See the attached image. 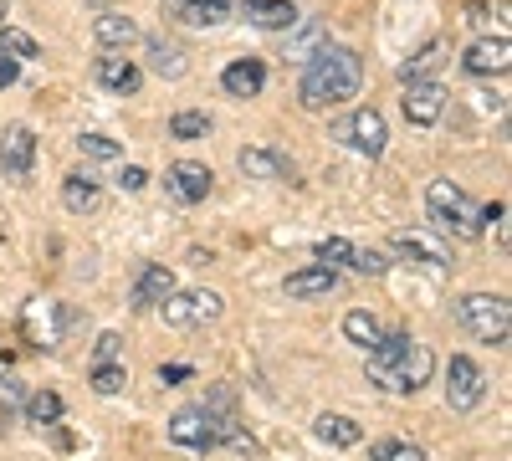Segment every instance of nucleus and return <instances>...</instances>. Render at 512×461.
<instances>
[{
	"instance_id": "obj_24",
	"label": "nucleus",
	"mask_w": 512,
	"mask_h": 461,
	"mask_svg": "<svg viewBox=\"0 0 512 461\" xmlns=\"http://www.w3.org/2000/svg\"><path fill=\"white\" fill-rule=\"evenodd\" d=\"M236 0H180V21L185 26H221L231 16Z\"/></svg>"
},
{
	"instance_id": "obj_13",
	"label": "nucleus",
	"mask_w": 512,
	"mask_h": 461,
	"mask_svg": "<svg viewBox=\"0 0 512 461\" xmlns=\"http://www.w3.org/2000/svg\"><path fill=\"white\" fill-rule=\"evenodd\" d=\"M236 164H241L246 180H287V185L297 180V164L282 149H241Z\"/></svg>"
},
{
	"instance_id": "obj_28",
	"label": "nucleus",
	"mask_w": 512,
	"mask_h": 461,
	"mask_svg": "<svg viewBox=\"0 0 512 461\" xmlns=\"http://www.w3.org/2000/svg\"><path fill=\"white\" fill-rule=\"evenodd\" d=\"M21 405H26V421H31V426L62 421V395H52V390H36V395H26Z\"/></svg>"
},
{
	"instance_id": "obj_34",
	"label": "nucleus",
	"mask_w": 512,
	"mask_h": 461,
	"mask_svg": "<svg viewBox=\"0 0 512 461\" xmlns=\"http://www.w3.org/2000/svg\"><path fill=\"white\" fill-rule=\"evenodd\" d=\"M349 267L364 272V277H384V272H390V262H384L379 251H359V246H354V262H349Z\"/></svg>"
},
{
	"instance_id": "obj_39",
	"label": "nucleus",
	"mask_w": 512,
	"mask_h": 461,
	"mask_svg": "<svg viewBox=\"0 0 512 461\" xmlns=\"http://www.w3.org/2000/svg\"><path fill=\"white\" fill-rule=\"evenodd\" d=\"M159 380H164V385H180V380H190V364H164V369H159Z\"/></svg>"
},
{
	"instance_id": "obj_21",
	"label": "nucleus",
	"mask_w": 512,
	"mask_h": 461,
	"mask_svg": "<svg viewBox=\"0 0 512 461\" xmlns=\"http://www.w3.org/2000/svg\"><path fill=\"white\" fill-rule=\"evenodd\" d=\"M93 36H98L103 52H123V47H134V41H139V26L128 21V16H113V11H108V16H98Z\"/></svg>"
},
{
	"instance_id": "obj_27",
	"label": "nucleus",
	"mask_w": 512,
	"mask_h": 461,
	"mask_svg": "<svg viewBox=\"0 0 512 461\" xmlns=\"http://www.w3.org/2000/svg\"><path fill=\"white\" fill-rule=\"evenodd\" d=\"M344 333H349V344H359V349L369 354V349L379 344V333H384V328H379V318H374V313H364V308H354V313L344 318Z\"/></svg>"
},
{
	"instance_id": "obj_5",
	"label": "nucleus",
	"mask_w": 512,
	"mask_h": 461,
	"mask_svg": "<svg viewBox=\"0 0 512 461\" xmlns=\"http://www.w3.org/2000/svg\"><path fill=\"white\" fill-rule=\"evenodd\" d=\"M333 139L349 144V149L364 154V159H379L384 144H390V129H384V113H379V108H354L344 123H333Z\"/></svg>"
},
{
	"instance_id": "obj_31",
	"label": "nucleus",
	"mask_w": 512,
	"mask_h": 461,
	"mask_svg": "<svg viewBox=\"0 0 512 461\" xmlns=\"http://www.w3.org/2000/svg\"><path fill=\"white\" fill-rule=\"evenodd\" d=\"M77 149L88 154V159H98V164L123 159V144H118V139H108V134H82V139H77Z\"/></svg>"
},
{
	"instance_id": "obj_30",
	"label": "nucleus",
	"mask_w": 512,
	"mask_h": 461,
	"mask_svg": "<svg viewBox=\"0 0 512 461\" xmlns=\"http://www.w3.org/2000/svg\"><path fill=\"white\" fill-rule=\"evenodd\" d=\"M0 52H11L16 62H31V57H41V41L16 31V26H0Z\"/></svg>"
},
{
	"instance_id": "obj_37",
	"label": "nucleus",
	"mask_w": 512,
	"mask_h": 461,
	"mask_svg": "<svg viewBox=\"0 0 512 461\" xmlns=\"http://www.w3.org/2000/svg\"><path fill=\"white\" fill-rule=\"evenodd\" d=\"M0 400H6V405H21V400H26V385L16 380V374H6V380H0Z\"/></svg>"
},
{
	"instance_id": "obj_10",
	"label": "nucleus",
	"mask_w": 512,
	"mask_h": 461,
	"mask_svg": "<svg viewBox=\"0 0 512 461\" xmlns=\"http://www.w3.org/2000/svg\"><path fill=\"white\" fill-rule=\"evenodd\" d=\"M390 246H395V257L420 262V267H431V272H446V267H451V251H446L436 236H425V231H395Z\"/></svg>"
},
{
	"instance_id": "obj_33",
	"label": "nucleus",
	"mask_w": 512,
	"mask_h": 461,
	"mask_svg": "<svg viewBox=\"0 0 512 461\" xmlns=\"http://www.w3.org/2000/svg\"><path fill=\"white\" fill-rule=\"evenodd\" d=\"M318 262H323V267H349V262H354V241L323 236V241H318Z\"/></svg>"
},
{
	"instance_id": "obj_22",
	"label": "nucleus",
	"mask_w": 512,
	"mask_h": 461,
	"mask_svg": "<svg viewBox=\"0 0 512 461\" xmlns=\"http://www.w3.org/2000/svg\"><path fill=\"white\" fill-rule=\"evenodd\" d=\"M98 180L93 175H67L62 180V205H67V211L72 216H88V211H98Z\"/></svg>"
},
{
	"instance_id": "obj_7",
	"label": "nucleus",
	"mask_w": 512,
	"mask_h": 461,
	"mask_svg": "<svg viewBox=\"0 0 512 461\" xmlns=\"http://www.w3.org/2000/svg\"><path fill=\"white\" fill-rule=\"evenodd\" d=\"M405 118L415 123V129H436L441 113H446V88L431 77H420V82H405V98H400Z\"/></svg>"
},
{
	"instance_id": "obj_12",
	"label": "nucleus",
	"mask_w": 512,
	"mask_h": 461,
	"mask_svg": "<svg viewBox=\"0 0 512 461\" xmlns=\"http://www.w3.org/2000/svg\"><path fill=\"white\" fill-rule=\"evenodd\" d=\"M169 292H175V272H169L164 262H144L139 267V277H134V292H128V303H134L139 313H149V308H159Z\"/></svg>"
},
{
	"instance_id": "obj_11",
	"label": "nucleus",
	"mask_w": 512,
	"mask_h": 461,
	"mask_svg": "<svg viewBox=\"0 0 512 461\" xmlns=\"http://www.w3.org/2000/svg\"><path fill=\"white\" fill-rule=\"evenodd\" d=\"M461 67L472 72V77H502L507 67H512V41L507 36H482V41H472L466 47V57H461Z\"/></svg>"
},
{
	"instance_id": "obj_4",
	"label": "nucleus",
	"mask_w": 512,
	"mask_h": 461,
	"mask_svg": "<svg viewBox=\"0 0 512 461\" xmlns=\"http://www.w3.org/2000/svg\"><path fill=\"white\" fill-rule=\"evenodd\" d=\"M159 313H164L169 328H205V323H216L226 313V298H221V292H210V287H190V292L175 287L159 303Z\"/></svg>"
},
{
	"instance_id": "obj_9",
	"label": "nucleus",
	"mask_w": 512,
	"mask_h": 461,
	"mask_svg": "<svg viewBox=\"0 0 512 461\" xmlns=\"http://www.w3.org/2000/svg\"><path fill=\"white\" fill-rule=\"evenodd\" d=\"M31 164H36V134L26 123H11V129L0 134V170L11 180H31Z\"/></svg>"
},
{
	"instance_id": "obj_18",
	"label": "nucleus",
	"mask_w": 512,
	"mask_h": 461,
	"mask_svg": "<svg viewBox=\"0 0 512 461\" xmlns=\"http://www.w3.org/2000/svg\"><path fill=\"white\" fill-rule=\"evenodd\" d=\"M93 77L103 82L108 93H118V98H128V93H139V88H144V72H139L134 62H128L123 52H108V57H98Z\"/></svg>"
},
{
	"instance_id": "obj_26",
	"label": "nucleus",
	"mask_w": 512,
	"mask_h": 461,
	"mask_svg": "<svg viewBox=\"0 0 512 461\" xmlns=\"http://www.w3.org/2000/svg\"><path fill=\"white\" fill-rule=\"evenodd\" d=\"M441 57H446V41H425V47H420V52H415V57H410L405 67H400V77H405V82H420V77H431V72L441 67Z\"/></svg>"
},
{
	"instance_id": "obj_23",
	"label": "nucleus",
	"mask_w": 512,
	"mask_h": 461,
	"mask_svg": "<svg viewBox=\"0 0 512 461\" xmlns=\"http://www.w3.org/2000/svg\"><path fill=\"white\" fill-rule=\"evenodd\" d=\"M313 431H318V441H328V446H344V451L364 441L359 421H349V415H318V421H313Z\"/></svg>"
},
{
	"instance_id": "obj_38",
	"label": "nucleus",
	"mask_w": 512,
	"mask_h": 461,
	"mask_svg": "<svg viewBox=\"0 0 512 461\" xmlns=\"http://www.w3.org/2000/svg\"><path fill=\"white\" fill-rule=\"evenodd\" d=\"M16 77H21V62H16L11 52H0V88H11Z\"/></svg>"
},
{
	"instance_id": "obj_6",
	"label": "nucleus",
	"mask_w": 512,
	"mask_h": 461,
	"mask_svg": "<svg viewBox=\"0 0 512 461\" xmlns=\"http://www.w3.org/2000/svg\"><path fill=\"white\" fill-rule=\"evenodd\" d=\"M482 400H487V374H482V364L466 359V354H456V359L446 364V405H451V410H477Z\"/></svg>"
},
{
	"instance_id": "obj_36",
	"label": "nucleus",
	"mask_w": 512,
	"mask_h": 461,
	"mask_svg": "<svg viewBox=\"0 0 512 461\" xmlns=\"http://www.w3.org/2000/svg\"><path fill=\"white\" fill-rule=\"evenodd\" d=\"M118 185H123V190H128V195H139V190H144V185H149V175H144V170H139V164H123V170H118Z\"/></svg>"
},
{
	"instance_id": "obj_8",
	"label": "nucleus",
	"mask_w": 512,
	"mask_h": 461,
	"mask_svg": "<svg viewBox=\"0 0 512 461\" xmlns=\"http://www.w3.org/2000/svg\"><path fill=\"white\" fill-rule=\"evenodd\" d=\"M164 190L175 195L180 205H200L210 190H216V175H210V164H195V159H180L164 170Z\"/></svg>"
},
{
	"instance_id": "obj_16",
	"label": "nucleus",
	"mask_w": 512,
	"mask_h": 461,
	"mask_svg": "<svg viewBox=\"0 0 512 461\" xmlns=\"http://www.w3.org/2000/svg\"><path fill=\"white\" fill-rule=\"evenodd\" d=\"M262 88H267V67L256 62V57H241V62H231V67L221 72V93H226V98H236V103L256 98Z\"/></svg>"
},
{
	"instance_id": "obj_25",
	"label": "nucleus",
	"mask_w": 512,
	"mask_h": 461,
	"mask_svg": "<svg viewBox=\"0 0 512 461\" xmlns=\"http://www.w3.org/2000/svg\"><path fill=\"white\" fill-rule=\"evenodd\" d=\"M210 129H216V123H210V113H200V108H185V113L169 118V139H180V144H195Z\"/></svg>"
},
{
	"instance_id": "obj_1",
	"label": "nucleus",
	"mask_w": 512,
	"mask_h": 461,
	"mask_svg": "<svg viewBox=\"0 0 512 461\" xmlns=\"http://www.w3.org/2000/svg\"><path fill=\"white\" fill-rule=\"evenodd\" d=\"M359 88H364V57L354 47H328L323 41V47L308 57V67H303L297 103H303L308 113H328L338 103L359 98Z\"/></svg>"
},
{
	"instance_id": "obj_15",
	"label": "nucleus",
	"mask_w": 512,
	"mask_h": 461,
	"mask_svg": "<svg viewBox=\"0 0 512 461\" xmlns=\"http://www.w3.org/2000/svg\"><path fill=\"white\" fill-rule=\"evenodd\" d=\"M169 441H175V446H190V451H210V446H216V431H210V415H205L200 405L175 410V421H169Z\"/></svg>"
},
{
	"instance_id": "obj_3",
	"label": "nucleus",
	"mask_w": 512,
	"mask_h": 461,
	"mask_svg": "<svg viewBox=\"0 0 512 461\" xmlns=\"http://www.w3.org/2000/svg\"><path fill=\"white\" fill-rule=\"evenodd\" d=\"M456 318L477 333L482 344H507V328H512V308L502 292H466L456 303Z\"/></svg>"
},
{
	"instance_id": "obj_19",
	"label": "nucleus",
	"mask_w": 512,
	"mask_h": 461,
	"mask_svg": "<svg viewBox=\"0 0 512 461\" xmlns=\"http://www.w3.org/2000/svg\"><path fill=\"white\" fill-rule=\"evenodd\" d=\"M241 11H246L251 26H262V31H292L297 26L292 0H241Z\"/></svg>"
},
{
	"instance_id": "obj_35",
	"label": "nucleus",
	"mask_w": 512,
	"mask_h": 461,
	"mask_svg": "<svg viewBox=\"0 0 512 461\" xmlns=\"http://www.w3.org/2000/svg\"><path fill=\"white\" fill-rule=\"evenodd\" d=\"M123 359V339L118 333H98V344H93V364H113Z\"/></svg>"
},
{
	"instance_id": "obj_20",
	"label": "nucleus",
	"mask_w": 512,
	"mask_h": 461,
	"mask_svg": "<svg viewBox=\"0 0 512 461\" xmlns=\"http://www.w3.org/2000/svg\"><path fill=\"white\" fill-rule=\"evenodd\" d=\"M144 52H149V67H154L159 77H169V82L190 72L185 47H175V41H164V36H149V41H144Z\"/></svg>"
},
{
	"instance_id": "obj_14",
	"label": "nucleus",
	"mask_w": 512,
	"mask_h": 461,
	"mask_svg": "<svg viewBox=\"0 0 512 461\" xmlns=\"http://www.w3.org/2000/svg\"><path fill=\"white\" fill-rule=\"evenodd\" d=\"M210 415V431H216V446H226L236 431H241V410H236V390L231 385H216V390H205V405Z\"/></svg>"
},
{
	"instance_id": "obj_29",
	"label": "nucleus",
	"mask_w": 512,
	"mask_h": 461,
	"mask_svg": "<svg viewBox=\"0 0 512 461\" xmlns=\"http://www.w3.org/2000/svg\"><path fill=\"white\" fill-rule=\"evenodd\" d=\"M369 461H425V451H420L415 441L390 436V441H374V446H369Z\"/></svg>"
},
{
	"instance_id": "obj_2",
	"label": "nucleus",
	"mask_w": 512,
	"mask_h": 461,
	"mask_svg": "<svg viewBox=\"0 0 512 461\" xmlns=\"http://www.w3.org/2000/svg\"><path fill=\"white\" fill-rule=\"evenodd\" d=\"M425 211H431V226L436 231H446L456 241H477L487 231L482 205L466 195L461 185H451V180H431V190H425Z\"/></svg>"
},
{
	"instance_id": "obj_32",
	"label": "nucleus",
	"mask_w": 512,
	"mask_h": 461,
	"mask_svg": "<svg viewBox=\"0 0 512 461\" xmlns=\"http://www.w3.org/2000/svg\"><path fill=\"white\" fill-rule=\"evenodd\" d=\"M123 385H128L123 359H113V364H93V390H98V395H118Z\"/></svg>"
},
{
	"instance_id": "obj_17",
	"label": "nucleus",
	"mask_w": 512,
	"mask_h": 461,
	"mask_svg": "<svg viewBox=\"0 0 512 461\" xmlns=\"http://www.w3.org/2000/svg\"><path fill=\"white\" fill-rule=\"evenodd\" d=\"M338 282H344V277H338V267H303V272H287V298H297V303H308V298H328V292H338Z\"/></svg>"
}]
</instances>
